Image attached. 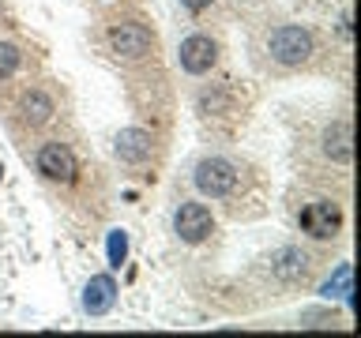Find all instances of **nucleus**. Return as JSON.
<instances>
[{"instance_id": "nucleus-14", "label": "nucleus", "mask_w": 361, "mask_h": 338, "mask_svg": "<svg viewBox=\"0 0 361 338\" xmlns=\"http://www.w3.org/2000/svg\"><path fill=\"white\" fill-rule=\"evenodd\" d=\"M106 252H109V267H121L124 259H128V233H124V230H113Z\"/></svg>"}, {"instance_id": "nucleus-17", "label": "nucleus", "mask_w": 361, "mask_h": 338, "mask_svg": "<svg viewBox=\"0 0 361 338\" xmlns=\"http://www.w3.org/2000/svg\"><path fill=\"white\" fill-rule=\"evenodd\" d=\"M0 173H4V169H0Z\"/></svg>"}, {"instance_id": "nucleus-7", "label": "nucleus", "mask_w": 361, "mask_h": 338, "mask_svg": "<svg viewBox=\"0 0 361 338\" xmlns=\"http://www.w3.org/2000/svg\"><path fill=\"white\" fill-rule=\"evenodd\" d=\"M109 45L117 56H143L151 49V30L143 27V23H117V27L109 30Z\"/></svg>"}, {"instance_id": "nucleus-3", "label": "nucleus", "mask_w": 361, "mask_h": 338, "mask_svg": "<svg viewBox=\"0 0 361 338\" xmlns=\"http://www.w3.org/2000/svg\"><path fill=\"white\" fill-rule=\"evenodd\" d=\"M338 225H343V211H338V203H331V199H312L301 207V230L309 237H316V241L335 237Z\"/></svg>"}, {"instance_id": "nucleus-5", "label": "nucleus", "mask_w": 361, "mask_h": 338, "mask_svg": "<svg viewBox=\"0 0 361 338\" xmlns=\"http://www.w3.org/2000/svg\"><path fill=\"white\" fill-rule=\"evenodd\" d=\"M38 173L45 180H56V184H72L79 165H75V154L68 151L64 143H45L38 151Z\"/></svg>"}, {"instance_id": "nucleus-13", "label": "nucleus", "mask_w": 361, "mask_h": 338, "mask_svg": "<svg viewBox=\"0 0 361 338\" xmlns=\"http://www.w3.org/2000/svg\"><path fill=\"white\" fill-rule=\"evenodd\" d=\"M350 278H354V270H350V263H343V267L335 270V278L324 282L320 293H324L327 301H331V297H346V304L354 308V289H350Z\"/></svg>"}, {"instance_id": "nucleus-11", "label": "nucleus", "mask_w": 361, "mask_h": 338, "mask_svg": "<svg viewBox=\"0 0 361 338\" xmlns=\"http://www.w3.org/2000/svg\"><path fill=\"white\" fill-rule=\"evenodd\" d=\"M305 270H309V259H305V252H298V248H282V252L271 256V275L279 282H301Z\"/></svg>"}, {"instance_id": "nucleus-4", "label": "nucleus", "mask_w": 361, "mask_h": 338, "mask_svg": "<svg viewBox=\"0 0 361 338\" xmlns=\"http://www.w3.org/2000/svg\"><path fill=\"white\" fill-rule=\"evenodd\" d=\"M173 230H177V237H180L185 244H200V241H207L211 230H214L211 211L203 207V203H180L177 214H173Z\"/></svg>"}, {"instance_id": "nucleus-16", "label": "nucleus", "mask_w": 361, "mask_h": 338, "mask_svg": "<svg viewBox=\"0 0 361 338\" xmlns=\"http://www.w3.org/2000/svg\"><path fill=\"white\" fill-rule=\"evenodd\" d=\"M188 11H203V8H211V0H180Z\"/></svg>"}, {"instance_id": "nucleus-12", "label": "nucleus", "mask_w": 361, "mask_h": 338, "mask_svg": "<svg viewBox=\"0 0 361 338\" xmlns=\"http://www.w3.org/2000/svg\"><path fill=\"white\" fill-rule=\"evenodd\" d=\"M49 117H53V98L42 94V90H30V94L23 98V120L38 128V124H45Z\"/></svg>"}, {"instance_id": "nucleus-8", "label": "nucleus", "mask_w": 361, "mask_h": 338, "mask_svg": "<svg viewBox=\"0 0 361 338\" xmlns=\"http://www.w3.org/2000/svg\"><path fill=\"white\" fill-rule=\"evenodd\" d=\"M113 301H117V282L109 275H94L87 282V289H83V312L87 315H106L113 308Z\"/></svg>"}, {"instance_id": "nucleus-2", "label": "nucleus", "mask_w": 361, "mask_h": 338, "mask_svg": "<svg viewBox=\"0 0 361 338\" xmlns=\"http://www.w3.org/2000/svg\"><path fill=\"white\" fill-rule=\"evenodd\" d=\"M196 188L211 199H222L237 188V165L226 158H203L196 165Z\"/></svg>"}, {"instance_id": "nucleus-9", "label": "nucleus", "mask_w": 361, "mask_h": 338, "mask_svg": "<svg viewBox=\"0 0 361 338\" xmlns=\"http://www.w3.org/2000/svg\"><path fill=\"white\" fill-rule=\"evenodd\" d=\"M324 154L331 158V162L350 165V158H354V128H350V120H335L331 128L324 132Z\"/></svg>"}, {"instance_id": "nucleus-6", "label": "nucleus", "mask_w": 361, "mask_h": 338, "mask_svg": "<svg viewBox=\"0 0 361 338\" xmlns=\"http://www.w3.org/2000/svg\"><path fill=\"white\" fill-rule=\"evenodd\" d=\"M214 61H219V45H214L211 38H203V34H192V38L180 42V68H185L188 75L211 72Z\"/></svg>"}, {"instance_id": "nucleus-10", "label": "nucleus", "mask_w": 361, "mask_h": 338, "mask_svg": "<svg viewBox=\"0 0 361 338\" xmlns=\"http://www.w3.org/2000/svg\"><path fill=\"white\" fill-rule=\"evenodd\" d=\"M151 146H154V139L143 128H124L117 135V158L121 162H132V165L147 162V158H151Z\"/></svg>"}, {"instance_id": "nucleus-15", "label": "nucleus", "mask_w": 361, "mask_h": 338, "mask_svg": "<svg viewBox=\"0 0 361 338\" xmlns=\"http://www.w3.org/2000/svg\"><path fill=\"white\" fill-rule=\"evenodd\" d=\"M23 61V53L16 49V45H8V42H0V79H8V75H16V68Z\"/></svg>"}, {"instance_id": "nucleus-1", "label": "nucleus", "mask_w": 361, "mask_h": 338, "mask_svg": "<svg viewBox=\"0 0 361 338\" xmlns=\"http://www.w3.org/2000/svg\"><path fill=\"white\" fill-rule=\"evenodd\" d=\"M267 49H271V56H275L279 64L298 68V64H305L312 56V34L305 27H279L275 34H271Z\"/></svg>"}]
</instances>
